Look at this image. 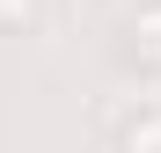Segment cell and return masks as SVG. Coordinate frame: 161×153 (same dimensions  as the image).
<instances>
[{
	"label": "cell",
	"instance_id": "7a4b0ae2",
	"mask_svg": "<svg viewBox=\"0 0 161 153\" xmlns=\"http://www.w3.org/2000/svg\"><path fill=\"white\" fill-rule=\"evenodd\" d=\"M117 146H125V153H161V110H139V117L117 131Z\"/></svg>",
	"mask_w": 161,
	"mask_h": 153
},
{
	"label": "cell",
	"instance_id": "3957f363",
	"mask_svg": "<svg viewBox=\"0 0 161 153\" xmlns=\"http://www.w3.org/2000/svg\"><path fill=\"white\" fill-rule=\"evenodd\" d=\"M37 15H44V0H0V29H8V37L37 29Z\"/></svg>",
	"mask_w": 161,
	"mask_h": 153
},
{
	"label": "cell",
	"instance_id": "6da1fadb",
	"mask_svg": "<svg viewBox=\"0 0 161 153\" xmlns=\"http://www.w3.org/2000/svg\"><path fill=\"white\" fill-rule=\"evenodd\" d=\"M132 59L147 73H161V0H139L132 8Z\"/></svg>",
	"mask_w": 161,
	"mask_h": 153
}]
</instances>
